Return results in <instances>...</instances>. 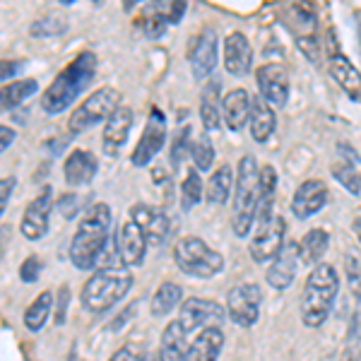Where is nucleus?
Masks as SVG:
<instances>
[{"label":"nucleus","mask_w":361,"mask_h":361,"mask_svg":"<svg viewBox=\"0 0 361 361\" xmlns=\"http://www.w3.org/2000/svg\"><path fill=\"white\" fill-rule=\"evenodd\" d=\"M111 226L114 214L106 202H97L87 209L70 241V260L78 270H92L97 265L99 255L111 238Z\"/></svg>","instance_id":"obj_1"},{"label":"nucleus","mask_w":361,"mask_h":361,"mask_svg":"<svg viewBox=\"0 0 361 361\" xmlns=\"http://www.w3.org/2000/svg\"><path fill=\"white\" fill-rule=\"evenodd\" d=\"M94 75H97V56L92 51H82L75 61H70L56 75L54 82L46 87V92L42 94V109L51 116L63 114L92 85Z\"/></svg>","instance_id":"obj_2"},{"label":"nucleus","mask_w":361,"mask_h":361,"mask_svg":"<svg viewBox=\"0 0 361 361\" xmlns=\"http://www.w3.org/2000/svg\"><path fill=\"white\" fill-rule=\"evenodd\" d=\"M340 292V277L335 267L320 263L311 270L304 289V304H301V320L308 328H320L328 320L333 304Z\"/></svg>","instance_id":"obj_3"},{"label":"nucleus","mask_w":361,"mask_h":361,"mask_svg":"<svg viewBox=\"0 0 361 361\" xmlns=\"http://www.w3.org/2000/svg\"><path fill=\"white\" fill-rule=\"evenodd\" d=\"M133 275L128 267H99V270L85 282L82 287V306L92 313H104L114 308L123 296L130 292Z\"/></svg>","instance_id":"obj_4"},{"label":"nucleus","mask_w":361,"mask_h":361,"mask_svg":"<svg viewBox=\"0 0 361 361\" xmlns=\"http://www.w3.org/2000/svg\"><path fill=\"white\" fill-rule=\"evenodd\" d=\"M258 173L260 169L255 164V157H241L234 188V217H231V226H234V234L238 238H246L255 224V214H258Z\"/></svg>","instance_id":"obj_5"},{"label":"nucleus","mask_w":361,"mask_h":361,"mask_svg":"<svg viewBox=\"0 0 361 361\" xmlns=\"http://www.w3.org/2000/svg\"><path fill=\"white\" fill-rule=\"evenodd\" d=\"M173 260L180 267V272L190 277H214L224 270V258L212 246H207L197 236H183L173 246Z\"/></svg>","instance_id":"obj_6"},{"label":"nucleus","mask_w":361,"mask_h":361,"mask_svg":"<svg viewBox=\"0 0 361 361\" xmlns=\"http://www.w3.org/2000/svg\"><path fill=\"white\" fill-rule=\"evenodd\" d=\"M118 106H121V92L114 90V87H99V90L92 92L73 111L68 121V130L73 135H80V133L90 130L92 126L102 123V121L106 123Z\"/></svg>","instance_id":"obj_7"},{"label":"nucleus","mask_w":361,"mask_h":361,"mask_svg":"<svg viewBox=\"0 0 361 361\" xmlns=\"http://www.w3.org/2000/svg\"><path fill=\"white\" fill-rule=\"evenodd\" d=\"M260 304H263V292L258 284L243 282L236 284L226 296V313L241 328H253L260 318Z\"/></svg>","instance_id":"obj_8"},{"label":"nucleus","mask_w":361,"mask_h":361,"mask_svg":"<svg viewBox=\"0 0 361 361\" xmlns=\"http://www.w3.org/2000/svg\"><path fill=\"white\" fill-rule=\"evenodd\" d=\"M226 313L224 308L217 304V301H209V299H185L180 304V311H178V323L183 325L185 333H200L205 328H219L224 323Z\"/></svg>","instance_id":"obj_9"},{"label":"nucleus","mask_w":361,"mask_h":361,"mask_svg":"<svg viewBox=\"0 0 361 361\" xmlns=\"http://www.w3.org/2000/svg\"><path fill=\"white\" fill-rule=\"evenodd\" d=\"M51 209H54V188H51V185H44L42 193L29 202L25 214H22L20 231L27 241H39V238H44L49 234Z\"/></svg>","instance_id":"obj_10"},{"label":"nucleus","mask_w":361,"mask_h":361,"mask_svg":"<svg viewBox=\"0 0 361 361\" xmlns=\"http://www.w3.org/2000/svg\"><path fill=\"white\" fill-rule=\"evenodd\" d=\"M284 234H287V222H284L279 214L265 224H258V231L253 234L248 243L250 258L255 263H267V260H275L277 253L284 248Z\"/></svg>","instance_id":"obj_11"},{"label":"nucleus","mask_w":361,"mask_h":361,"mask_svg":"<svg viewBox=\"0 0 361 361\" xmlns=\"http://www.w3.org/2000/svg\"><path fill=\"white\" fill-rule=\"evenodd\" d=\"M260 99H265L270 106H284L289 99V73L279 63H265L255 73Z\"/></svg>","instance_id":"obj_12"},{"label":"nucleus","mask_w":361,"mask_h":361,"mask_svg":"<svg viewBox=\"0 0 361 361\" xmlns=\"http://www.w3.org/2000/svg\"><path fill=\"white\" fill-rule=\"evenodd\" d=\"M166 142V123H164V116L154 109L152 118L147 121V126H145L142 130V137L137 140L135 149H133L130 154V161L135 166H147L149 161L154 159L157 154H159V149L164 147Z\"/></svg>","instance_id":"obj_13"},{"label":"nucleus","mask_w":361,"mask_h":361,"mask_svg":"<svg viewBox=\"0 0 361 361\" xmlns=\"http://www.w3.org/2000/svg\"><path fill=\"white\" fill-rule=\"evenodd\" d=\"M188 63L197 80H205L207 75H212L214 66H217V32L212 27L202 29L190 42Z\"/></svg>","instance_id":"obj_14"},{"label":"nucleus","mask_w":361,"mask_h":361,"mask_svg":"<svg viewBox=\"0 0 361 361\" xmlns=\"http://www.w3.org/2000/svg\"><path fill=\"white\" fill-rule=\"evenodd\" d=\"M128 219H133V222L140 226V231L145 234L149 246H159V243L169 236V231H171V222H169L166 214L152 205H145V202L133 205L130 217Z\"/></svg>","instance_id":"obj_15"},{"label":"nucleus","mask_w":361,"mask_h":361,"mask_svg":"<svg viewBox=\"0 0 361 361\" xmlns=\"http://www.w3.org/2000/svg\"><path fill=\"white\" fill-rule=\"evenodd\" d=\"M116 246H118V258L123 267H137L142 265L145 253H147V238L140 231V226L133 219H126L121 226L118 236H116Z\"/></svg>","instance_id":"obj_16"},{"label":"nucleus","mask_w":361,"mask_h":361,"mask_svg":"<svg viewBox=\"0 0 361 361\" xmlns=\"http://www.w3.org/2000/svg\"><path fill=\"white\" fill-rule=\"evenodd\" d=\"M133 123H135V114H133V109L121 104V106L116 109V114L106 121V126H104L102 147L109 157H116L121 149H123V145L128 142V135H130Z\"/></svg>","instance_id":"obj_17"},{"label":"nucleus","mask_w":361,"mask_h":361,"mask_svg":"<svg viewBox=\"0 0 361 361\" xmlns=\"http://www.w3.org/2000/svg\"><path fill=\"white\" fill-rule=\"evenodd\" d=\"M325 202H328V185L320 178H308L296 188L292 197V212L299 219H308L320 212L325 207Z\"/></svg>","instance_id":"obj_18"},{"label":"nucleus","mask_w":361,"mask_h":361,"mask_svg":"<svg viewBox=\"0 0 361 361\" xmlns=\"http://www.w3.org/2000/svg\"><path fill=\"white\" fill-rule=\"evenodd\" d=\"M299 243L289 241L284 243V248L277 253V258L272 260L270 270H267V284L277 292H284L287 287H292L296 277V267H299Z\"/></svg>","instance_id":"obj_19"},{"label":"nucleus","mask_w":361,"mask_h":361,"mask_svg":"<svg viewBox=\"0 0 361 361\" xmlns=\"http://www.w3.org/2000/svg\"><path fill=\"white\" fill-rule=\"evenodd\" d=\"M250 66H253V49L250 42L246 39V34L241 32H231L224 42V68L231 75H246Z\"/></svg>","instance_id":"obj_20"},{"label":"nucleus","mask_w":361,"mask_h":361,"mask_svg":"<svg viewBox=\"0 0 361 361\" xmlns=\"http://www.w3.org/2000/svg\"><path fill=\"white\" fill-rule=\"evenodd\" d=\"M99 171V161L97 157L87 149H73L68 154L66 164H63V173H66V183L68 185H87L92 183Z\"/></svg>","instance_id":"obj_21"},{"label":"nucleus","mask_w":361,"mask_h":361,"mask_svg":"<svg viewBox=\"0 0 361 361\" xmlns=\"http://www.w3.org/2000/svg\"><path fill=\"white\" fill-rule=\"evenodd\" d=\"M328 66H330V73H333L335 82L342 87V92H345L352 102H361V73L354 68V63L349 61L345 54L335 51V54H330Z\"/></svg>","instance_id":"obj_22"},{"label":"nucleus","mask_w":361,"mask_h":361,"mask_svg":"<svg viewBox=\"0 0 361 361\" xmlns=\"http://www.w3.org/2000/svg\"><path fill=\"white\" fill-rule=\"evenodd\" d=\"M250 104H253V99L243 87H236V90L226 92L222 97V121L229 130H241L246 126L250 116Z\"/></svg>","instance_id":"obj_23"},{"label":"nucleus","mask_w":361,"mask_h":361,"mask_svg":"<svg viewBox=\"0 0 361 361\" xmlns=\"http://www.w3.org/2000/svg\"><path fill=\"white\" fill-rule=\"evenodd\" d=\"M222 347H224L222 328H205V330H200V333L193 337V342L188 345L185 361H217Z\"/></svg>","instance_id":"obj_24"},{"label":"nucleus","mask_w":361,"mask_h":361,"mask_svg":"<svg viewBox=\"0 0 361 361\" xmlns=\"http://www.w3.org/2000/svg\"><path fill=\"white\" fill-rule=\"evenodd\" d=\"M188 333L183 330V325L178 320L164 328L159 342V361H185V352H188Z\"/></svg>","instance_id":"obj_25"},{"label":"nucleus","mask_w":361,"mask_h":361,"mask_svg":"<svg viewBox=\"0 0 361 361\" xmlns=\"http://www.w3.org/2000/svg\"><path fill=\"white\" fill-rule=\"evenodd\" d=\"M275 111L272 106L265 102V99H253L250 104V116H248V128H250V135H253L255 142H267L275 133Z\"/></svg>","instance_id":"obj_26"},{"label":"nucleus","mask_w":361,"mask_h":361,"mask_svg":"<svg viewBox=\"0 0 361 361\" xmlns=\"http://www.w3.org/2000/svg\"><path fill=\"white\" fill-rule=\"evenodd\" d=\"M275 188H277V171L275 166L265 164L258 173V224H265L275 217L272 212V202H275Z\"/></svg>","instance_id":"obj_27"},{"label":"nucleus","mask_w":361,"mask_h":361,"mask_svg":"<svg viewBox=\"0 0 361 361\" xmlns=\"http://www.w3.org/2000/svg\"><path fill=\"white\" fill-rule=\"evenodd\" d=\"M39 82L32 78L27 80H13V82L0 87V114L13 111V109L20 106L25 99H29L32 94H37Z\"/></svg>","instance_id":"obj_28"},{"label":"nucleus","mask_w":361,"mask_h":361,"mask_svg":"<svg viewBox=\"0 0 361 361\" xmlns=\"http://www.w3.org/2000/svg\"><path fill=\"white\" fill-rule=\"evenodd\" d=\"M330 246V234L325 229H311L299 243V260L304 265H320L325 250Z\"/></svg>","instance_id":"obj_29"},{"label":"nucleus","mask_w":361,"mask_h":361,"mask_svg":"<svg viewBox=\"0 0 361 361\" xmlns=\"http://www.w3.org/2000/svg\"><path fill=\"white\" fill-rule=\"evenodd\" d=\"M200 118L205 130H217L222 126V111H219V82L212 80L209 87H205L202 92V102H200Z\"/></svg>","instance_id":"obj_30"},{"label":"nucleus","mask_w":361,"mask_h":361,"mask_svg":"<svg viewBox=\"0 0 361 361\" xmlns=\"http://www.w3.org/2000/svg\"><path fill=\"white\" fill-rule=\"evenodd\" d=\"M51 311H54V292H42L25 311L27 330H32V333H39V330H42L44 325H46V320H49Z\"/></svg>","instance_id":"obj_31"},{"label":"nucleus","mask_w":361,"mask_h":361,"mask_svg":"<svg viewBox=\"0 0 361 361\" xmlns=\"http://www.w3.org/2000/svg\"><path fill=\"white\" fill-rule=\"evenodd\" d=\"M180 304H183V289L176 282H164L157 287V292L152 296V313L157 318H161Z\"/></svg>","instance_id":"obj_32"},{"label":"nucleus","mask_w":361,"mask_h":361,"mask_svg":"<svg viewBox=\"0 0 361 361\" xmlns=\"http://www.w3.org/2000/svg\"><path fill=\"white\" fill-rule=\"evenodd\" d=\"M231 185H234L231 166L222 164L207 180V200L214 202V205H224L226 197H229V193H231Z\"/></svg>","instance_id":"obj_33"},{"label":"nucleus","mask_w":361,"mask_h":361,"mask_svg":"<svg viewBox=\"0 0 361 361\" xmlns=\"http://www.w3.org/2000/svg\"><path fill=\"white\" fill-rule=\"evenodd\" d=\"M202 197H205V188H202L200 173H197V169H188L183 183H180V207L188 212V209H193Z\"/></svg>","instance_id":"obj_34"},{"label":"nucleus","mask_w":361,"mask_h":361,"mask_svg":"<svg viewBox=\"0 0 361 361\" xmlns=\"http://www.w3.org/2000/svg\"><path fill=\"white\" fill-rule=\"evenodd\" d=\"M68 29L66 25V17H58V15H46L42 20L32 22V27H29V34L37 39H46V37H58V34H63Z\"/></svg>","instance_id":"obj_35"},{"label":"nucleus","mask_w":361,"mask_h":361,"mask_svg":"<svg viewBox=\"0 0 361 361\" xmlns=\"http://www.w3.org/2000/svg\"><path fill=\"white\" fill-rule=\"evenodd\" d=\"M190 157H193L197 171H209V169H212L214 147H212V142H209L207 135H200L193 145H190Z\"/></svg>","instance_id":"obj_36"},{"label":"nucleus","mask_w":361,"mask_h":361,"mask_svg":"<svg viewBox=\"0 0 361 361\" xmlns=\"http://www.w3.org/2000/svg\"><path fill=\"white\" fill-rule=\"evenodd\" d=\"M333 176L337 183H342L352 195L361 197V171H357L349 161H342V164L333 166Z\"/></svg>","instance_id":"obj_37"},{"label":"nucleus","mask_w":361,"mask_h":361,"mask_svg":"<svg viewBox=\"0 0 361 361\" xmlns=\"http://www.w3.org/2000/svg\"><path fill=\"white\" fill-rule=\"evenodd\" d=\"M345 272H347L349 289H352V294L361 301V255L357 253V250H347Z\"/></svg>","instance_id":"obj_38"},{"label":"nucleus","mask_w":361,"mask_h":361,"mask_svg":"<svg viewBox=\"0 0 361 361\" xmlns=\"http://www.w3.org/2000/svg\"><path fill=\"white\" fill-rule=\"evenodd\" d=\"M185 13V3H157L149 8V15L159 17L164 25H178Z\"/></svg>","instance_id":"obj_39"},{"label":"nucleus","mask_w":361,"mask_h":361,"mask_svg":"<svg viewBox=\"0 0 361 361\" xmlns=\"http://www.w3.org/2000/svg\"><path fill=\"white\" fill-rule=\"evenodd\" d=\"M188 135H190V126H183L176 133L173 142H171V166H173V171H178V169H180V159H185V157H188V147H190Z\"/></svg>","instance_id":"obj_40"},{"label":"nucleus","mask_w":361,"mask_h":361,"mask_svg":"<svg viewBox=\"0 0 361 361\" xmlns=\"http://www.w3.org/2000/svg\"><path fill=\"white\" fill-rule=\"evenodd\" d=\"M39 272H42V260L37 255H29L25 263L20 265V277L22 282H37L39 279Z\"/></svg>","instance_id":"obj_41"},{"label":"nucleus","mask_w":361,"mask_h":361,"mask_svg":"<svg viewBox=\"0 0 361 361\" xmlns=\"http://www.w3.org/2000/svg\"><path fill=\"white\" fill-rule=\"evenodd\" d=\"M22 68H25V63H22V61H10V58H3V61H0V87H3L5 80H13Z\"/></svg>","instance_id":"obj_42"},{"label":"nucleus","mask_w":361,"mask_h":361,"mask_svg":"<svg viewBox=\"0 0 361 361\" xmlns=\"http://www.w3.org/2000/svg\"><path fill=\"white\" fill-rule=\"evenodd\" d=\"M15 176H5V178H0V217H3V212H5V207H8V202H10V195H13V190H15Z\"/></svg>","instance_id":"obj_43"},{"label":"nucleus","mask_w":361,"mask_h":361,"mask_svg":"<svg viewBox=\"0 0 361 361\" xmlns=\"http://www.w3.org/2000/svg\"><path fill=\"white\" fill-rule=\"evenodd\" d=\"M299 49L308 56V61H313V63L318 61V56H320V44L316 42V37H313V34H311V37H301V39H299Z\"/></svg>","instance_id":"obj_44"},{"label":"nucleus","mask_w":361,"mask_h":361,"mask_svg":"<svg viewBox=\"0 0 361 361\" xmlns=\"http://www.w3.org/2000/svg\"><path fill=\"white\" fill-rule=\"evenodd\" d=\"M140 27L145 29V34H147V37H159V34L164 32L166 25L159 20V17L149 15V17H145V20H140Z\"/></svg>","instance_id":"obj_45"},{"label":"nucleus","mask_w":361,"mask_h":361,"mask_svg":"<svg viewBox=\"0 0 361 361\" xmlns=\"http://www.w3.org/2000/svg\"><path fill=\"white\" fill-rule=\"evenodd\" d=\"M15 137H17V133L13 130V128L0 123V154H3L5 149H8L10 145L15 142Z\"/></svg>","instance_id":"obj_46"},{"label":"nucleus","mask_w":361,"mask_h":361,"mask_svg":"<svg viewBox=\"0 0 361 361\" xmlns=\"http://www.w3.org/2000/svg\"><path fill=\"white\" fill-rule=\"evenodd\" d=\"M137 359H140V354L133 352L130 347H123V349H118L109 361H137Z\"/></svg>","instance_id":"obj_47"},{"label":"nucleus","mask_w":361,"mask_h":361,"mask_svg":"<svg viewBox=\"0 0 361 361\" xmlns=\"http://www.w3.org/2000/svg\"><path fill=\"white\" fill-rule=\"evenodd\" d=\"M352 330H354V335L361 340V301H359L357 311H354V316H352Z\"/></svg>","instance_id":"obj_48"},{"label":"nucleus","mask_w":361,"mask_h":361,"mask_svg":"<svg viewBox=\"0 0 361 361\" xmlns=\"http://www.w3.org/2000/svg\"><path fill=\"white\" fill-rule=\"evenodd\" d=\"M354 234H357V241L361 243V217H357V219H354Z\"/></svg>","instance_id":"obj_49"},{"label":"nucleus","mask_w":361,"mask_h":361,"mask_svg":"<svg viewBox=\"0 0 361 361\" xmlns=\"http://www.w3.org/2000/svg\"><path fill=\"white\" fill-rule=\"evenodd\" d=\"M137 361H154L152 357H147V354H140V359Z\"/></svg>","instance_id":"obj_50"}]
</instances>
